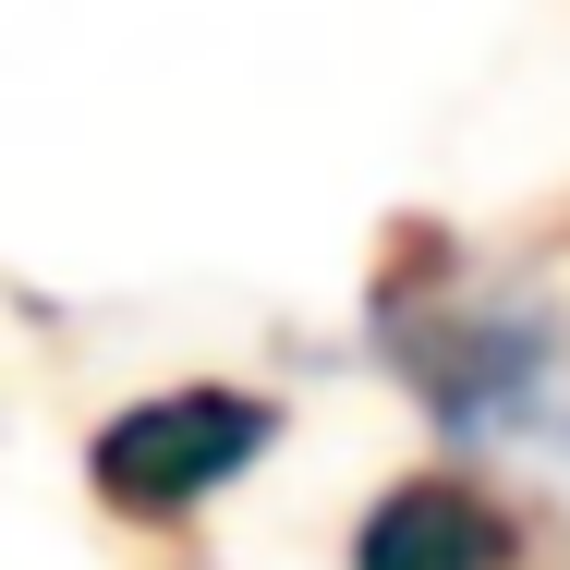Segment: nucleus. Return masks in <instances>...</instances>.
<instances>
[{
	"mask_svg": "<svg viewBox=\"0 0 570 570\" xmlns=\"http://www.w3.org/2000/svg\"><path fill=\"white\" fill-rule=\"evenodd\" d=\"M352 570H522V522L485 473H401L389 498H364L352 522Z\"/></svg>",
	"mask_w": 570,
	"mask_h": 570,
	"instance_id": "nucleus-3",
	"label": "nucleus"
},
{
	"mask_svg": "<svg viewBox=\"0 0 570 570\" xmlns=\"http://www.w3.org/2000/svg\"><path fill=\"white\" fill-rule=\"evenodd\" d=\"M547 438H570V401H559V413H547Z\"/></svg>",
	"mask_w": 570,
	"mask_h": 570,
	"instance_id": "nucleus-4",
	"label": "nucleus"
},
{
	"mask_svg": "<svg viewBox=\"0 0 570 570\" xmlns=\"http://www.w3.org/2000/svg\"><path fill=\"white\" fill-rule=\"evenodd\" d=\"M267 450H279V401H267V389L183 376V389L121 401L110 425L86 438V498H98L110 522H134V534H183V522H207Z\"/></svg>",
	"mask_w": 570,
	"mask_h": 570,
	"instance_id": "nucleus-2",
	"label": "nucleus"
},
{
	"mask_svg": "<svg viewBox=\"0 0 570 570\" xmlns=\"http://www.w3.org/2000/svg\"><path fill=\"white\" fill-rule=\"evenodd\" d=\"M376 341L401 364V389L450 425V438H522L559 413L570 376V328L547 304H485L473 279L438 292H376Z\"/></svg>",
	"mask_w": 570,
	"mask_h": 570,
	"instance_id": "nucleus-1",
	"label": "nucleus"
}]
</instances>
